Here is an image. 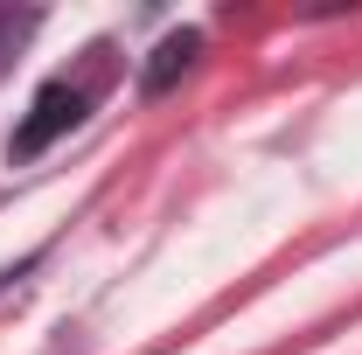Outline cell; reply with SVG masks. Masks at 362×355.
Segmentation results:
<instances>
[{"label":"cell","mask_w":362,"mask_h":355,"mask_svg":"<svg viewBox=\"0 0 362 355\" xmlns=\"http://www.w3.org/2000/svg\"><path fill=\"white\" fill-rule=\"evenodd\" d=\"M90 112V98L77 84H42L35 91V105H28V119L14 126V139H7V161H35V153H49L63 133H77Z\"/></svg>","instance_id":"6da1fadb"},{"label":"cell","mask_w":362,"mask_h":355,"mask_svg":"<svg viewBox=\"0 0 362 355\" xmlns=\"http://www.w3.org/2000/svg\"><path fill=\"white\" fill-rule=\"evenodd\" d=\"M7 279H14V272H0V286H7Z\"/></svg>","instance_id":"277c9868"},{"label":"cell","mask_w":362,"mask_h":355,"mask_svg":"<svg viewBox=\"0 0 362 355\" xmlns=\"http://www.w3.org/2000/svg\"><path fill=\"white\" fill-rule=\"evenodd\" d=\"M195 56H202V35H195V28H175L168 42L153 49V63H146V77H139V84H146V98H160V91L175 84V77L188 70V63H195Z\"/></svg>","instance_id":"7a4b0ae2"},{"label":"cell","mask_w":362,"mask_h":355,"mask_svg":"<svg viewBox=\"0 0 362 355\" xmlns=\"http://www.w3.org/2000/svg\"><path fill=\"white\" fill-rule=\"evenodd\" d=\"M35 28V14H0V70H7V56H14V42Z\"/></svg>","instance_id":"3957f363"}]
</instances>
